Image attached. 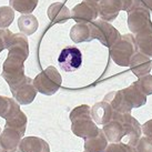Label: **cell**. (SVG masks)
<instances>
[{
    "instance_id": "6da1fadb",
    "label": "cell",
    "mask_w": 152,
    "mask_h": 152,
    "mask_svg": "<svg viewBox=\"0 0 152 152\" xmlns=\"http://www.w3.org/2000/svg\"><path fill=\"white\" fill-rule=\"evenodd\" d=\"M70 120L73 134L83 139L96 135L100 130L91 117V108L87 104L79 106L72 110L70 112Z\"/></svg>"
},
{
    "instance_id": "7a4b0ae2",
    "label": "cell",
    "mask_w": 152,
    "mask_h": 152,
    "mask_svg": "<svg viewBox=\"0 0 152 152\" xmlns=\"http://www.w3.org/2000/svg\"><path fill=\"white\" fill-rule=\"evenodd\" d=\"M137 46L132 34H124L110 47V57L114 64L121 67H129L131 58L134 56Z\"/></svg>"
},
{
    "instance_id": "3957f363",
    "label": "cell",
    "mask_w": 152,
    "mask_h": 152,
    "mask_svg": "<svg viewBox=\"0 0 152 152\" xmlns=\"http://www.w3.org/2000/svg\"><path fill=\"white\" fill-rule=\"evenodd\" d=\"M61 83L62 78L53 66L46 68L34 79V85L37 91L45 96L55 94L60 89Z\"/></svg>"
},
{
    "instance_id": "277c9868",
    "label": "cell",
    "mask_w": 152,
    "mask_h": 152,
    "mask_svg": "<svg viewBox=\"0 0 152 152\" xmlns=\"http://www.w3.org/2000/svg\"><path fill=\"white\" fill-rule=\"evenodd\" d=\"M1 77L6 80L10 88L20 83L26 78L25 61L15 56L8 55L7 59L4 60V64H2Z\"/></svg>"
},
{
    "instance_id": "5b68a950",
    "label": "cell",
    "mask_w": 152,
    "mask_h": 152,
    "mask_svg": "<svg viewBox=\"0 0 152 152\" xmlns=\"http://www.w3.org/2000/svg\"><path fill=\"white\" fill-rule=\"evenodd\" d=\"M93 39H97L106 47H111L121 37L119 31L112 25L104 20H96L90 23Z\"/></svg>"
},
{
    "instance_id": "8992f818",
    "label": "cell",
    "mask_w": 152,
    "mask_h": 152,
    "mask_svg": "<svg viewBox=\"0 0 152 152\" xmlns=\"http://www.w3.org/2000/svg\"><path fill=\"white\" fill-rule=\"evenodd\" d=\"M128 27L131 32L141 34L145 31H152V22L150 12L145 6L131 10L128 16Z\"/></svg>"
},
{
    "instance_id": "52a82bcc",
    "label": "cell",
    "mask_w": 152,
    "mask_h": 152,
    "mask_svg": "<svg viewBox=\"0 0 152 152\" xmlns=\"http://www.w3.org/2000/svg\"><path fill=\"white\" fill-rule=\"evenodd\" d=\"M99 16V4L94 1L85 0L71 10V18L77 23H91Z\"/></svg>"
},
{
    "instance_id": "ba28073f",
    "label": "cell",
    "mask_w": 152,
    "mask_h": 152,
    "mask_svg": "<svg viewBox=\"0 0 152 152\" xmlns=\"http://www.w3.org/2000/svg\"><path fill=\"white\" fill-rule=\"evenodd\" d=\"M60 68L66 72H73L80 69L82 64V53L77 47L68 46L64 48L58 57Z\"/></svg>"
},
{
    "instance_id": "9c48e42d",
    "label": "cell",
    "mask_w": 152,
    "mask_h": 152,
    "mask_svg": "<svg viewBox=\"0 0 152 152\" xmlns=\"http://www.w3.org/2000/svg\"><path fill=\"white\" fill-rule=\"evenodd\" d=\"M10 91L12 93L15 100L19 103V104H30L32 103L34 98L37 96V89L34 85L32 79H30L28 77H26L25 79L15 86L12 88H10Z\"/></svg>"
},
{
    "instance_id": "30bf717a",
    "label": "cell",
    "mask_w": 152,
    "mask_h": 152,
    "mask_svg": "<svg viewBox=\"0 0 152 152\" xmlns=\"http://www.w3.org/2000/svg\"><path fill=\"white\" fill-rule=\"evenodd\" d=\"M113 118L121 121L126 130V135L129 137V144L134 147L142 134V129L139 121L133 118L131 113H119L115 111H114Z\"/></svg>"
},
{
    "instance_id": "8fae6325",
    "label": "cell",
    "mask_w": 152,
    "mask_h": 152,
    "mask_svg": "<svg viewBox=\"0 0 152 152\" xmlns=\"http://www.w3.org/2000/svg\"><path fill=\"white\" fill-rule=\"evenodd\" d=\"M7 49L9 51L8 55L15 56L26 61L29 56V43H28L27 36L23 34H12Z\"/></svg>"
},
{
    "instance_id": "7c38bea8",
    "label": "cell",
    "mask_w": 152,
    "mask_h": 152,
    "mask_svg": "<svg viewBox=\"0 0 152 152\" xmlns=\"http://www.w3.org/2000/svg\"><path fill=\"white\" fill-rule=\"evenodd\" d=\"M23 134L12 128L4 127V130L0 133V143L6 152H21L20 142Z\"/></svg>"
},
{
    "instance_id": "4fadbf2b",
    "label": "cell",
    "mask_w": 152,
    "mask_h": 152,
    "mask_svg": "<svg viewBox=\"0 0 152 152\" xmlns=\"http://www.w3.org/2000/svg\"><path fill=\"white\" fill-rule=\"evenodd\" d=\"M114 110L109 102L100 101L91 107V117L93 121L99 126H104L113 119Z\"/></svg>"
},
{
    "instance_id": "5bb4252c",
    "label": "cell",
    "mask_w": 152,
    "mask_h": 152,
    "mask_svg": "<svg viewBox=\"0 0 152 152\" xmlns=\"http://www.w3.org/2000/svg\"><path fill=\"white\" fill-rule=\"evenodd\" d=\"M131 71L134 73L138 78H141L143 76L149 75V72L152 69V62L150 58L144 56L141 52H135L134 56L131 58L130 64H129Z\"/></svg>"
},
{
    "instance_id": "9a60e30c",
    "label": "cell",
    "mask_w": 152,
    "mask_h": 152,
    "mask_svg": "<svg viewBox=\"0 0 152 152\" xmlns=\"http://www.w3.org/2000/svg\"><path fill=\"white\" fill-rule=\"evenodd\" d=\"M104 101L109 102L112 109L119 113H130L131 110L133 109L127 100L122 90L109 92L104 98Z\"/></svg>"
},
{
    "instance_id": "2e32d148",
    "label": "cell",
    "mask_w": 152,
    "mask_h": 152,
    "mask_svg": "<svg viewBox=\"0 0 152 152\" xmlns=\"http://www.w3.org/2000/svg\"><path fill=\"white\" fill-rule=\"evenodd\" d=\"M99 16L104 21H112L118 17L121 10L120 0H100L99 1Z\"/></svg>"
},
{
    "instance_id": "e0dca14e",
    "label": "cell",
    "mask_w": 152,
    "mask_h": 152,
    "mask_svg": "<svg viewBox=\"0 0 152 152\" xmlns=\"http://www.w3.org/2000/svg\"><path fill=\"white\" fill-rule=\"evenodd\" d=\"M102 131H103L108 141H110L111 143L121 142L122 138L126 135V130H124V127L121 123V121H119L118 119L114 118L110 122L103 126Z\"/></svg>"
},
{
    "instance_id": "ac0fdd59",
    "label": "cell",
    "mask_w": 152,
    "mask_h": 152,
    "mask_svg": "<svg viewBox=\"0 0 152 152\" xmlns=\"http://www.w3.org/2000/svg\"><path fill=\"white\" fill-rule=\"evenodd\" d=\"M47 13L52 23H64L71 18V11L61 2L50 4Z\"/></svg>"
},
{
    "instance_id": "d6986e66",
    "label": "cell",
    "mask_w": 152,
    "mask_h": 152,
    "mask_svg": "<svg viewBox=\"0 0 152 152\" xmlns=\"http://www.w3.org/2000/svg\"><path fill=\"white\" fill-rule=\"evenodd\" d=\"M21 152H50L47 141L38 137H26L20 142Z\"/></svg>"
},
{
    "instance_id": "ffe728a7",
    "label": "cell",
    "mask_w": 152,
    "mask_h": 152,
    "mask_svg": "<svg viewBox=\"0 0 152 152\" xmlns=\"http://www.w3.org/2000/svg\"><path fill=\"white\" fill-rule=\"evenodd\" d=\"M108 147V139L102 130L96 135L85 139V152H104Z\"/></svg>"
},
{
    "instance_id": "44dd1931",
    "label": "cell",
    "mask_w": 152,
    "mask_h": 152,
    "mask_svg": "<svg viewBox=\"0 0 152 152\" xmlns=\"http://www.w3.org/2000/svg\"><path fill=\"white\" fill-rule=\"evenodd\" d=\"M70 38L76 43L89 42L93 39L90 23H77L70 30Z\"/></svg>"
},
{
    "instance_id": "7402d4cb",
    "label": "cell",
    "mask_w": 152,
    "mask_h": 152,
    "mask_svg": "<svg viewBox=\"0 0 152 152\" xmlns=\"http://www.w3.org/2000/svg\"><path fill=\"white\" fill-rule=\"evenodd\" d=\"M122 91L132 108H140L147 103V96L135 86L134 82L130 87L122 89Z\"/></svg>"
},
{
    "instance_id": "603a6c76",
    "label": "cell",
    "mask_w": 152,
    "mask_h": 152,
    "mask_svg": "<svg viewBox=\"0 0 152 152\" xmlns=\"http://www.w3.org/2000/svg\"><path fill=\"white\" fill-rule=\"evenodd\" d=\"M135 46L141 53L152 58V31H145L135 36Z\"/></svg>"
},
{
    "instance_id": "cb8c5ba5",
    "label": "cell",
    "mask_w": 152,
    "mask_h": 152,
    "mask_svg": "<svg viewBox=\"0 0 152 152\" xmlns=\"http://www.w3.org/2000/svg\"><path fill=\"white\" fill-rule=\"evenodd\" d=\"M38 20L34 15H22L18 19V27L20 32L26 36L34 34L38 29Z\"/></svg>"
},
{
    "instance_id": "d4e9b609",
    "label": "cell",
    "mask_w": 152,
    "mask_h": 152,
    "mask_svg": "<svg viewBox=\"0 0 152 152\" xmlns=\"http://www.w3.org/2000/svg\"><path fill=\"white\" fill-rule=\"evenodd\" d=\"M20 110V104L15 99L0 96V117L7 120Z\"/></svg>"
},
{
    "instance_id": "484cf974",
    "label": "cell",
    "mask_w": 152,
    "mask_h": 152,
    "mask_svg": "<svg viewBox=\"0 0 152 152\" xmlns=\"http://www.w3.org/2000/svg\"><path fill=\"white\" fill-rule=\"evenodd\" d=\"M27 122H28V119L21 110L17 111L16 113H13L10 118H8L6 120V126L7 128H12L15 130L19 131L20 133L25 135L26 129H27Z\"/></svg>"
},
{
    "instance_id": "4316f807",
    "label": "cell",
    "mask_w": 152,
    "mask_h": 152,
    "mask_svg": "<svg viewBox=\"0 0 152 152\" xmlns=\"http://www.w3.org/2000/svg\"><path fill=\"white\" fill-rule=\"evenodd\" d=\"M38 4V0H9V7L22 15L32 13Z\"/></svg>"
},
{
    "instance_id": "83f0119b",
    "label": "cell",
    "mask_w": 152,
    "mask_h": 152,
    "mask_svg": "<svg viewBox=\"0 0 152 152\" xmlns=\"http://www.w3.org/2000/svg\"><path fill=\"white\" fill-rule=\"evenodd\" d=\"M15 19V10L11 7H0V29H8Z\"/></svg>"
},
{
    "instance_id": "f1b7e54d",
    "label": "cell",
    "mask_w": 152,
    "mask_h": 152,
    "mask_svg": "<svg viewBox=\"0 0 152 152\" xmlns=\"http://www.w3.org/2000/svg\"><path fill=\"white\" fill-rule=\"evenodd\" d=\"M135 86L145 94H152V76L151 75H147L139 78V80L134 82Z\"/></svg>"
},
{
    "instance_id": "f546056e",
    "label": "cell",
    "mask_w": 152,
    "mask_h": 152,
    "mask_svg": "<svg viewBox=\"0 0 152 152\" xmlns=\"http://www.w3.org/2000/svg\"><path fill=\"white\" fill-rule=\"evenodd\" d=\"M104 152H138L137 149L131 145V144H126L122 142H115V143L108 144Z\"/></svg>"
},
{
    "instance_id": "4dcf8cb0",
    "label": "cell",
    "mask_w": 152,
    "mask_h": 152,
    "mask_svg": "<svg viewBox=\"0 0 152 152\" xmlns=\"http://www.w3.org/2000/svg\"><path fill=\"white\" fill-rule=\"evenodd\" d=\"M138 152H152V139L148 137H141L134 145Z\"/></svg>"
},
{
    "instance_id": "1f68e13d",
    "label": "cell",
    "mask_w": 152,
    "mask_h": 152,
    "mask_svg": "<svg viewBox=\"0 0 152 152\" xmlns=\"http://www.w3.org/2000/svg\"><path fill=\"white\" fill-rule=\"evenodd\" d=\"M12 34H13L9 29H0V53L2 50L8 48L9 41Z\"/></svg>"
},
{
    "instance_id": "d6a6232c",
    "label": "cell",
    "mask_w": 152,
    "mask_h": 152,
    "mask_svg": "<svg viewBox=\"0 0 152 152\" xmlns=\"http://www.w3.org/2000/svg\"><path fill=\"white\" fill-rule=\"evenodd\" d=\"M121 1V10L130 12L131 10L135 8H139L144 6V4L141 0H120Z\"/></svg>"
},
{
    "instance_id": "836d02e7",
    "label": "cell",
    "mask_w": 152,
    "mask_h": 152,
    "mask_svg": "<svg viewBox=\"0 0 152 152\" xmlns=\"http://www.w3.org/2000/svg\"><path fill=\"white\" fill-rule=\"evenodd\" d=\"M141 129H142V133H143L145 137H148L150 139H152V119L147 121L145 123H143L141 126Z\"/></svg>"
},
{
    "instance_id": "e575fe53",
    "label": "cell",
    "mask_w": 152,
    "mask_h": 152,
    "mask_svg": "<svg viewBox=\"0 0 152 152\" xmlns=\"http://www.w3.org/2000/svg\"><path fill=\"white\" fill-rule=\"evenodd\" d=\"M142 2L144 4V6L147 7V8L151 9L152 10V0H141Z\"/></svg>"
},
{
    "instance_id": "d590c367",
    "label": "cell",
    "mask_w": 152,
    "mask_h": 152,
    "mask_svg": "<svg viewBox=\"0 0 152 152\" xmlns=\"http://www.w3.org/2000/svg\"><path fill=\"white\" fill-rule=\"evenodd\" d=\"M0 152H6V150H4V149L2 148V145H1V143H0Z\"/></svg>"
},
{
    "instance_id": "8d00e7d4",
    "label": "cell",
    "mask_w": 152,
    "mask_h": 152,
    "mask_svg": "<svg viewBox=\"0 0 152 152\" xmlns=\"http://www.w3.org/2000/svg\"><path fill=\"white\" fill-rule=\"evenodd\" d=\"M88 1H94V2H98V1H100V0H88Z\"/></svg>"
},
{
    "instance_id": "74e56055",
    "label": "cell",
    "mask_w": 152,
    "mask_h": 152,
    "mask_svg": "<svg viewBox=\"0 0 152 152\" xmlns=\"http://www.w3.org/2000/svg\"><path fill=\"white\" fill-rule=\"evenodd\" d=\"M0 133H1V128H0Z\"/></svg>"
}]
</instances>
